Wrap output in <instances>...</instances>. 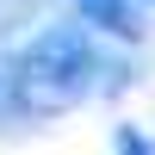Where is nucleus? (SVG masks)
<instances>
[{
	"label": "nucleus",
	"mask_w": 155,
	"mask_h": 155,
	"mask_svg": "<svg viewBox=\"0 0 155 155\" xmlns=\"http://www.w3.org/2000/svg\"><path fill=\"white\" fill-rule=\"evenodd\" d=\"M99 74V50L87 44L81 25H56V31L31 37L12 62V93L25 112H68L93 93Z\"/></svg>",
	"instance_id": "1"
},
{
	"label": "nucleus",
	"mask_w": 155,
	"mask_h": 155,
	"mask_svg": "<svg viewBox=\"0 0 155 155\" xmlns=\"http://www.w3.org/2000/svg\"><path fill=\"white\" fill-rule=\"evenodd\" d=\"M68 6L81 12V25H93V31L137 37V12H130V0H68Z\"/></svg>",
	"instance_id": "2"
},
{
	"label": "nucleus",
	"mask_w": 155,
	"mask_h": 155,
	"mask_svg": "<svg viewBox=\"0 0 155 155\" xmlns=\"http://www.w3.org/2000/svg\"><path fill=\"white\" fill-rule=\"evenodd\" d=\"M112 149H118V155H155V143H149L143 130H137V124H118V137H112Z\"/></svg>",
	"instance_id": "3"
}]
</instances>
